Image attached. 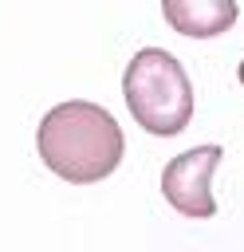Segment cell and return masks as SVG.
Here are the masks:
<instances>
[{"label": "cell", "instance_id": "1", "mask_svg": "<svg viewBox=\"0 0 244 252\" xmlns=\"http://www.w3.org/2000/svg\"><path fill=\"white\" fill-rule=\"evenodd\" d=\"M39 158L51 173L71 185H94L110 177L122 161V126L118 118L87 98H67L39 118Z\"/></svg>", "mask_w": 244, "mask_h": 252}, {"label": "cell", "instance_id": "2", "mask_svg": "<svg viewBox=\"0 0 244 252\" xmlns=\"http://www.w3.org/2000/svg\"><path fill=\"white\" fill-rule=\"evenodd\" d=\"M122 94L130 114L138 118L142 130L157 138H173L189 126L193 118V87L185 67L161 51V47H142L122 75Z\"/></svg>", "mask_w": 244, "mask_h": 252}, {"label": "cell", "instance_id": "3", "mask_svg": "<svg viewBox=\"0 0 244 252\" xmlns=\"http://www.w3.org/2000/svg\"><path fill=\"white\" fill-rule=\"evenodd\" d=\"M224 150L220 146H193L185 154H177L173 161H165L161 169V193L165 201L193 220H209L216 213V197H213V169L220 165Z\"/></svg>", "mask_w": 244, "mask_h": 252}, {"label": "cell", "instance_id": "4", "mask_svg": "<svg viewBox=\"0 0 244 252\" xmlns=\"http://www.w3.org/2000/svg\"><path fill=\"white\" fill-rule=\"evenodd\" d=\"M165 24L189 39H213L228 32L240 16L236 0H161Z\"/></svg>", "mask_w": 244, "mask_h": 252}, {"label": "cell", "instance_id": "5", "mask_svg": "<svg viewBox=\"0 0 244 252\" xmlns=\"http://www.w3.org/2000/svg\"><path fill=\"white\" fill-rule=\"evenodd\" d=\"M236 79H240V87H244V59H240V67H236Z\"/></svg>", "mask_w": 244, "mask_h": 252}]
</instances>
